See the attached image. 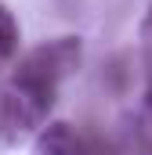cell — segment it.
I'll use <instances>...</instances> for the list:
<instances>
[{
	"label": "cell",
	"instance_id": "cell-1",
	"mask_svg": "<svg viewBox=\"0 0 152 155\" xmlns=\"http://www.w3.org/2000/svg\"><path fill=\"white\" fill-rule=\"evenodd\" d=\"M80 58H83V40L80 36L47 40V43H40V47L26 51V54L18 58L11 79H15V83H26V87H36V90L58 94V83L76 72Z\"/></svg>",
	"mask_w": 152,
	"mask_h": 155
},
{
	"label": "cell",
	"instance_id": "cell-5",
	"mask_svg": "<svg viewBox=\"0 0 152 155\" xmlns=\"http://www.w3.org/2000/svg\"><path fill=\"white\" fill-rule=\"evenodd\" d=\"M141 51H145V65L152 69V7L141 18Z\"/></svg>",
	"mask_w": 152,
	"mask_h": 155
},
{
	"label": "cell",
	"instance_id": "cell-2",
	"mask_svg": "<svg viewBox=\"0 0 152 155\" xmlns=\"http://www.w3.org/2000/svg\"><path fill=\"white\" fill-rule=\"evenodd\" d=\"M51 105H54L51 90H36L7 79V87L0 90V144H18L22 137H29L47 119Z\"/></svg>",
	"mask_w": 152,
	"mask_h": 155
},
{
	"label": "cell",
	"instance_id": "cell-4",
	"mask_svg": "<svg viewBox=\"0 0 152 155\" xmlns=\"http://www.w3.org/2000/svg\"><path fill=\"white\" fill-rule=\"evenodd\" d=\"M15 47H18V25H15L11 11L0 7V58H11Z\"/></svg>",
	"mask_w": 152,
	"mask_h": 155
},
{
	"label": "cell",
	"instance_id": "cell-3",
	"mask_svg": "<svg viewBox=\"0 0 152 155\" xmlns=\"http://www.w3.org/2000/svg\"><path fill=\"white\" fill-rule=\"evenodd\" d=\"M33 155H83V141L69 123H51L36 134Z\"/></svg>",
	"mask_w": 152,
	"mask_h": 155
},
{
	"label": "cell",
	"instance_id": "cell-6",
	"mask_svg": "<svg viewBox=\"0 0 152 155\" xmlns=\"http://www.w3.org/2000/svg\"><path fill=\"white\" fill-rule=\"evenodd\" d=\"M145 112H149V119H152V90H149V97H145Z\"/></svg>",
	"mask_w": 152,
	"mask_h": 155
}]
</instances>
